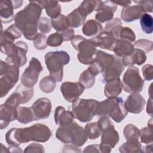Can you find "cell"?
<instances>
[{
	"label": "cell",
	"mask_w": 153,
	"mask_h": 153,
	"mask_svg": "<svg viewBox=\"0 0 153 153\" xmlns=\"http://www.w3.org/2000/svg\"><path fill=\"white\" fill-rule=\"evenodd\" d=\"M51 26L57 32H62L69 28V23L67 17L60 14L57 17L52 19L51 20Z\"/></svg>",
	"instance_id": "cell-35"
},
{
	"label": "cell",
	"mask_w": 153,
	"mask_h": 153,
	"mask_svg": "<svg viewBox=\"0 0 153 153\" xmlns=\"http://www.w3.org/2000/svg\"><path fill=\"white\" fill-rule=\"evenodd\" d=\"M27 48L28 47L26 42L20 41L15 44L1 47V51L7 55L5 62L19 68L27 62L26 53Z\"/></svg>",
	"instance_id": "cell-6"
},
{
	"label": "cell",
	"mask_w": 153,
	"mask_h": 153,
	"mask_svg": "<svg viewBox=\"0 0 153 153\" xmlns=\"http://www.w3.org/2000/svg\"><path fill=\"white\" fill-rule=\"evenodd\" d=\"M42 8H45L47 15L52 19L57 17L61 12V6L59 2L55 1H35Z\"/></svg>",
	"instance_id": "cell-26"
},
{
	"label": "cell",
	"mask_w": 153,
	"mask_h": 153,
	"mask_svg": "<svg viewBox=\"0 0 153 153\" xmlns=\"http://www.w3.org/2000/svg\"><path fill=\"white\" fill-rule=\"evenodd\" d=\"M128 111L121 97H109L99 102L96 115L111 117L116 123L121 122L127 116Z\"/></svg>",
	"instance_id": "cell-3"
},
{
	"label": "cell",
	"mask_w": 153,
	"mask_h": 153,
	"mask_svg": "<svg viewBox=\"0 0 153 153\" xmlns=\"http://www.w3.org/2000/svg\"><path fill=\"white\" fill-rule=\"evenodd\" d=\"M25 152H45L44 147L39 143H33L28 145L24 151Z\"/></svg>",
	"instance_id": "cell-46"
},
{
	"label": "cell",
	"mask_w": 153,
	"mask_h": 153,
	"mask_svg": "<svg viewBox=\"0 0 153 153\" xmlns=\"http://www.w3.org/2000/svg\"><path fill=\"white\" fill-rule=\"evenodd\" d=\"M17 120L22 124H27L32 121H35L31 107H18Z\"/></svg>",
	"instance_id": "cell-31"
},
{
	"label": "cell",
	"mask_w": 153,
	"mask_h": 153,
	"mask_svg": "<svg viewBox=\"0 0 153 153\" xmlns=\"http://www.w3.org/2000/svg\"><path fill=\"white\" fill-rule=\"evenodd\" d=\"M115 4L120 5L121 6L127 7L131 4V1H124V0H120V1H112Z\"/></svg>",
	"instance_id": "cell-52"
},
{
	"label": "cell",
	"mask_w": 153,
	"mask_h": 153,
	"mask_svg": "<svg viewBox=\"0 0 153 153\" xmlns=\"http://www.w3.org/2000/svg\"><path fill=\"white\" fill-rule=\"evenodd\" d=\"M118 150L121 153L142 152V145L139 140L127 141L123 143Z\"/></svg>",
	"instance_id": "cell-33"
},
{
	"label": "cell",
	"mask_w": 153,
	"mask_h": 153,
	"mask_svg": "<svg viewBox=\"0 0 153 153\" xmlns=\"http://www.w3.org/2000/svg\"><path fill=\"white\" fill-rule=\"evenodd\" d=\"M63 36L64 41H68L72 39L74 35V30L72 29L68 28L63 31L60 32Z\"/></svg>",
	"instance_id": "cell-48"
},
{
	"label": "cell",
	"mask_w": 153,
	"mask_h": 153,
	"mask_svg": "<svg viewBox=\"0 0 153 153\" xmlns=\"http://www.w3.org/2000/svg\"><path fill=\"white\" fill-rule=\"evenodd\" d=\"M74 115L72 112L66 111L63 106H57L55 109L54 121L56 124L60 126L71 124L74 122Z\"/></svg>",
	"instance_id": "cell-23"
},
{
	"label": "cell",
	"mask_w": 153,
	"mask_h": 153,
	"mask_svg": "<svg viewBox=\"0 0 153 153\" xmlns=\"http://www.w3.org/2000/svg\"><path fill=\"white\" fill-rule=\"evenodd\" d=\"M85 88L76 82H65L60 86V91L63 97L69 102H74L82 94Z\"/></svg>",
	"instance_id": "cell-13"
},
{
	"label": "cell",
	"mask_w": 153,
	"mask_h": 153,
	"mask_svg": "<svg viewBox=\"0 0 153 153\" xmlns=\"http://www.w3.org/2000/svg\"><path fill=\"white\" fill-rule=\"evenodd\" d=\"M117 25H122L121 21L119 18H115L113 20H111L109 22L107 23L105 25V31H109L112 27H114Z\"/></svg>",
	"instance_id": "cell-49"
},
{
	"label": "cell",
	"mask_w": 153,
	"mask_h": 153,
	"mask_svg": "<svg viewBox=\"0 0 153 153\" xmlns=\"http://www.w3.org/2000/svg\"><path fill=\"white\" fill-rule=\"evenodd\" d=\"M87 16V14L78 7L66 16L69 26L74 28L79 27L84 23Z\"/></svg>",
	"instance_id": "cell-28"
},
{
	"label": "cell",
	"mask_w": 153,
	"mask_h": 153,
	"mask_svg": "<svg viewBox=\"0 0 153 153\" xmlns=\"http://www.w3.org/2000/svg\"><path fill=\"white\" fill-rule=\"evenodd\" d=\"M47 38L45 35L43 33H38L33 40L34 47L36 50H38L45 49L47 46Z\"/></svg>",
	"instance_id": "cell-42"
},
{
	"label": "cell",
	"mask_w": 153,
	"mask_h": 153,
	"mask_svg": "<svg viewBox=\"0 0 153 153\" xmlns=\"http://www.w3.org/2000/svg\"><path fill=\"white\" fill-rule=\"evenodd\" d=\"M87 135L85 129L74 122V127L71 134V143L76 146H82L87 140Z\"/></svg>",
	"instance_id": "cell-27"
},
{
	"label": "cell",
	"mask_w": 153,
	"mask_h": 153,
	"mask_svg": "<svg viewBox=\"0 0 153 153\" xmlns=\"http://www.w3.org/2000/svg\"><path fill=\"white\" fill-rule=\"evenodd\" d=\"M23 1L4 0L0 3V17L2 23H10L15 18L14 9L22 6Z\"/></svg>",
	"instance_id": "cell-15"
},
{
	"label": "cell",
	"mask_w": 153,
	"mask_h": 153,
	"mask_svg": "<svg viewBox=\"0 0 153 153\" xmlns=\"http://www.w3.org/2000/svg\"><path fill=\"white\" fill-rule=\"evenodd\" d=\"M118 133L115 130L114 124L102 131L100 149L101 152H110L119 141Z\"/></svg>",
	"instance_id": "cell-12"
},
{
	"label": "cell",
	"mask_w": 153,
	"mask_h": 153,
	"mask_svg": "<svg viewBox=\"0 0 153 153\" xmlns=\"http://www.w3.org/2000/svg\"><path fill=\"white\" fill-rule=\"evenodd\" d=\"M118 39L127 41L130 42H134L136 39V36L132 29L128 27H121L118 35Z\"/></svg>",
	"instance_id": "cell-39"
},
{
	"label": "cell",
	"mask_w": 153,
	"mask_h": 153,
	"mask_svg": "<svg viewBox=\"0 0 153 153\" xmlns=\"http://www.w3.org/2000/svg\"><path fill=\"white\" fill-rule=\"evenodd\" d=\"M146 56L142 50L134 48L133 53L126 57H123L122 62L125 66H133L134 65H141L145 62Z\"/></svg>",
	"instance_id": "cell-24"
},
{
	"label": "cell",
	"mask_w": 153,
	"mask_h": 153,
	"mask_svg": "<svg viewBox=\"0 0 153 153\" xmlns=\"http://www.w3.org/2000/svg\"><path fill=\"white\" fill-rule=\"evenodd\" d=\"M133 46L135 48L142 50L145 53H149L152 50L153 44L151 41L147 39H139L134 43Z\"/></svg>",
	"instance_id": "cell-43"
},
{
	"label": "cell",
	"mask_w": 153,
	"mask_h": 153,
	"mask_svg": "<svg viewBox=\"0 0 153 153\" xmlns=\"http://www.w3.org/2000/svg\"><path fill=\"white\" fill-rule=\"evenodd\" d=\"M83 152H101L100 145L97 144L88 145L84 148Z\"/></svg>",
	"instance_id": "cell-50"
},
{
	"label": "cell",
	"mask_w": 153,
	"mask_h": 153,
	"mask_svg": "<svg viewBox=\"0 0 153 153\" xmlns=\"http://www.w3.org/2000/svg\"><path fill=\"white\" fill-rule=\"evenodd\" d=\"M143 78L146 81H151L153 78V66L151 64L145 65L142 69Z\"/></svg>",
	"instance_id": "cell-45"
},
{
	"label": "cell",
	"mask_w": 153,
	"mask_h": 153,
	"mask_svg": "<svg viewBox=\"0 0 153 153\" xmlns=\"http://www.w3.org/2000/svg\"><path fill=\"white\" fill-rule=\"evenodd\" d=\"M63 152H81V150L78 149L76 146L75 145H65L63 146V149L62 151Z\"/></svg>",
	"instance_id": "cell-51"
},
{
	"label": "cell",
	"mask_w": 153,
	"mask_h": 153,
	"mask_svg": "<svg viewBox=\"0 0 153 153\" xmlns=\"http://www.w3.org/2000/svg\"><path fill=\"white\" fill-rule=\"evenodd\" d=\"M19 68L1 60L0 96L3 97L14 87L19 80Z\"/></svg>",
	"instance_id": "cell-8"
},
{
	"label": "cell",
	"mask_w": 153,
	"mask_h": 153,
	"mask_svg": "<svg viewBox=\"0 0 153 153\" xmlns=\"http://www.w3.org/2000/svg\"><path fill=\"white\" fill-rule=\"evenodd\" d=\"M33 93L32 87H26L22 84H19L17 87L15 92L11 94L4 103L17 108L19 105L29 102L32 98Z\"/></svg>",
	"instance_id": "cell-11"
},
{
	"label": "cell",
	"mask_w": 153,
	"mask_h": 153,
	"mask_svg": "<svg viewBox=\"0 0 153 153\" xmlns=\"http://www.w3.org/2000/svg\"><path fill=\"white\" fill-rule=\"evenodd\" d=\"M122 91V85L120 78L109 81L104 88V94L108 98L117 97Z\"/></svg>",
	"instance_id": "cell-29"
},
{
	"label": "cell",
	"mask_w": 153,
	"mask_h": 153,
	"mask_svg": "<svg viewBox=\"0 0 153 153\" xmlns=\"http://www.w3.org/2000/svg\"><path fill=\"white\" fill-rule=\"evenodd\" d=\"M42 9L35 1H30L29 4L15 16V24L27 40H33L38 35V24Z\"/></svg>",
	"instance_id": "cell-2"
},
{
	"label": "cell",
	"mask_w": 153,
	"mask_h": 153,
	"mask_svg": "<svg viewBox=\"0 0 153 153\" xmlns=\"http://www.w3.org/2000/svg\"><path fill=\"white\" fill-rule=\"evenodd\" d=\"M134 50L133 45L127 41L121 39H117L113 46L112 51L118 57H124L130 55Z\"/></svg>",
	"instance_id": "cell-22"
},
{
	"label": "cell",
	"mask_w": 153,
	"mask_h": 153,
	"mask_svg": "<svg viewBox=\"0 0 153 153\" xmlns=\"http://www.w3.org/2000/svg\"><path fill=\"white\" fill-rule=\"evenodd\" d=\"M103 29L102 25L96 20L91 19L85 23L82 26V33L87 36H91L100 34Z\"/></svg>",
	"instance_id": "cell-30"
},
{
	"label": "cell",
	"mask_w": 153,
	"mask_h": 153,
	"mask_svg": "<svg viewBox=\"0 0 153 153\" xmlns=\"http://www.w3.org/2000/svg\"><path fill=\"white\" fill-rule=\"evenodd\" d=\"M148 126L149 127L152 128V118H151L149 120V121H148Z\"/></svg>",
	"instance_id": "cell-55"
},
{
	"label": "cell",
	"mask_w": 153,
	"mask_h": 153,
	"mask_svg": "<svg viewBox=\"0 0 153 153\" xmlns=\"http://www.w3.org/2000/svg\"><path fill=\"white\" fill-rule=\"evenodd\" d=\"M99 102L95 99H78L72 102L74 117L82 123L90 121L96 115Z\"/></svg>",
	"instance_id": "cell-7"
},
{
	"label": "cell",
	"mask_w": 153,
	"mask_h": 153,
	"mask_svg": "<svg viewBox=\"0 0 153 153\" xmlns=\"http://www.w3.org/2000/svg\"><path fill=\"white\" fill-rule=\"evenodd\" d=\"M117 39L111 32L105 30L101 32L97 36L90 39L96 47H100L111 51H112Z\"/></svg>",
	"instance_id": "cell-18"
},
{
	"label": "cell",
	"mask_w": 153,
	"mask_h": 153,
	"mask_svg": "<svg viewBox=\"0 0 153 153\" xmlns=\"http://www.w3.org/2000/svg\"><path fill=\"white\" fill-rule=\"evenodd\" d=\"M85 131L90 139L93 140L98 138L102 134V131L100 129L97 123H91L85 126Z\"/></svg>",
	"instance_id": "cell-38"
},
{
	"label": "cell",
	"mask_w": 153,
	"mask_h": 153,
	"mask_svg": "<svg viewBox=\"0 0 153 153\" xmlns=\"http://www.w3.org/2000/svg\"><path fill=\"white\" fill-rule=\"evenodd\" d=\"M143 13L141 7L139 5L124 7L121 10V17L126 22H131L138 20Z\"/></svg>",
	"instance_id": "cell-25"
},
{
	"label": "cell",
	"mask_w": 153,
	"mask_h": 153,
	"mask_svg": "<svg viewBox=\"0 0 153 153\" xmlns=\"http://www.w3.org/2000/svg\"><path fill=\"white\" fill-rule=\"evenodd\" d=\"M51 136V131L47 126L35 124L25 128H11L5 134V140L9 145L19 146L30 141L45 142Z\"/></svg>",
	"instance_id": "cell-1"
},
{
	"label": "cell",
	"mask_w": 153,
	"mask_h": 153,
	"mask_svg": "<svg viewBox=\"0 0 153 153\" xmlns=\"http://www.w3.org/2000/svg\"><path fill=\"white\" fill-rule=\"evenodd\" d=\"M122 88L129 93L140 92L144 85V81L140 75L139 69L134 66L129 67L125 72L121 82Z\"/></svg>",
	"instance_id": "cell-9"
},
{
	"label": "cell",
	"mask_w": 153,
	"mask_h": 153,
	"mask_svg": "<svg viewBox=\"0 0 153 153\" xmlns=\"http://www.w3.org/2000/svg\"><path fill=\"white\" fill-rule=\"evenodd\" d=\"M17 108L5 104L1 105L0 112V128L1 130L6 128L9 123L17 120Z\"/></svg>",
	"instance_id": "cell-19"
},
{
	"label": "cell",
	"mask_w": 153,
	"mask_h": 153,
	"mask_svg": "<svg viewBox=\"0 0 153 153\" xmlns=\"http://www.w3.org/2000/svg\"><path fill=\"white\" fill-rule=\"evenodd\" d=\"M117 6L112 1H103V5L95 15V19L100 23H104L113 19Z\"/></svg>",
	"instance_id": "cell-20"
},
{
	"label": "cell",
	"mask_w": 153,
	"mask_h": 153,
	"mask_svg": "<svg viewBox=\"0 0 153 153\" xmlns=\"http://www.w3.org/2000/svg\"><path fill=\"white\" fill-rule=\"evenodd\" d=\"M1 47L14 44L15 39L20 38L22 33L16 24L11 25L4 32L1 31Z\"/></svg>",
	"instance_id": "cell-21"
},
{
	"label": "cell",
	"mask_w": 153,
	"mask_h": 153,
	"mask_svg": "<svg viewBox=\"0 0 153 153\" xmlns=\"http://www.w3.org/2000/svg\"><path fill=\"white\" fill-rule=\"evenodd\" d=\"M142 143L145 144L152 143V128L149 127L141 128L140 130V137Z\"/></svg>",
	"instance_id": "cell-41"
},
{
	"label": "cell",
	"mask_w": 153,
	"mask_h": 153,
	"mask_svg": "<svg viewBox=\"0 0 153 153\" xmlns=\"http://www.w3.org/2000/svg\"><path fill=\"white\" fill-rule=\"evenodd\" d=\"M8 151L10 152H22L23 151L21 149L19 146H14V145H10L8 147Z\"/></svg>",
	"instance_id": "cell-54"
},
{
	"label": "cell",
	"mask_w": 153,
	"mask_h": 153,
	"mask_svg": "<svg viewBox=\"0 0 153 153\" xmlns=\"http://www.w3.org/2000/svg\"><path fill=\"white\" fill-rule=\"evenodd\" d=\"M145 100L143 97L138 93H131L124 102L127 111L132 114H139L144 108Z\"/></svg>",
	"instance_id": "cell-17"
},
{
	"label": "cell",
	"mask_w": 153,
	"mask_h": 153,
	"mask_svg": "<svg viewBox=\"0 0 153 153\" xmlns=\"http://www.w3.org/2000/svg\"><path fill=\"white\" fill-rule=\"evenodd\" d=\"M31 109L34 115L35 121L48 118L51 110V101L47 97L39 98L33 103Z\"/></svg>",
	"instance_id": "cell-16"
},
{
	"label": "cell",
	"mask_w": 153,
	"mask_h": 153,
	"mask_svg": "<svg viewBox=\"0 0 153 153\" xmlns=\"http://www.w3.org/2000/svg\"><path fill=\"white\" fill-rule=\"evenodd\" d=\"M44 59L50 76L53 78L56 81H62L63 66L69 62V55L65 51H50L45 55Z\"/></svg>",
	"instance_id": "cell-4"
},
{
	"label": "cell",
	"mask_w": 153,
	"mask_h": 153,
	"mask_svg": "<svg viewBox=\"0 0 153 153\" xmlns=\"http://www.w3.org/2000/svg\"><path fill=\"white\" fill-rule=\"evenodd\" d=\"M123 134L127 141L139 140L140 137V130L133 124L126 125L123 130Z\"/></svg>",
	"instance_id": "cell-34"
},
{
	"label": "cell",
	"mask_w": 153,
	"mask_h": 153,
	"mask_svg": "<svg viewBox=\"0 0 153 153\" xmlns=\"http://www.w3.org/2000/svg\"><path fill=\"white\" fill-rule=\"evenodd\" d=\"M95 75L87 68L80 75L79 82L81 83L85 88L92 87L95 83Z\"/></svg>",
	"instance_id": "cell-32"
},
{
	"label": "cell",
	"mask_w": 153,
	"mask_h": 153,
	"mask_svg": "<svg viewBox=\"0 0 153 153\" xmlns=\"http://www.w3.org/2000/svg\"><path fill=\"white\" fill-rule=\"evenodd\" d=\"M141 7L143 13L152 11V2L151 1H134Z\"/></svg>",
	"instance_id": "cell-47"
},
{
	"label": "cell",
	"mask_w": 153,
	"mask_h": 153,
	"mask_svg": "<svg viewBox=\"0 0 153 153\" xmlns=\"http://www.w3.org/2000/svg\"><path fill=\"white\" fill-rule=\"evenodd\" d=\"M142 30L146 34H151L153 32V19L148 13H143L140 19Z\"/></svg>",
	"instance_id": "cell-36"
},
{
	"label": "cell",
	"mask_w": 153,
	"mask_h": 153,
	"mask_svg": "<svg viewBox=\"0 0 153 153\" xmlns=\"http://www.w3.org/2000/svg\"><path fill=\"white\" fill-rule=\"evenodd\" d=\"M71 42L74 48L78 51L77 57L80 63L84 65L94 63L97 50L90 39H86L81 35H75Z\"/></svg>",
	"instance_id": "cell-5"
},
{
	"label": "cell",
	"mask_w": 153,
	"mask_h": 153,
	"mask_svg": "<svg viewBox=\"0 0 153 153\" xmlns=\"http://www.w3.org/2000/svg\"><path fill=\"white\" fill-rule=\"evenodd\" d=\"M125 67L122 59L115 55L114 60L102 71L103 82H107L109 81L119 78Z\"/></svg>",
	"instance_id": "cell-14"
},
{
	"label": "cell",
	"mask_w": 153,
	"mask_h": 153,
	"mask_svg": "<svg viewBox=\"0 0 153 153\" xmlns=\"http://www.w3.org/2000/svg\"><path fill=\"white\" fill-rule=\"evenodd\" d=\"M146 112L151 116L152 115V97H150L148 99L147 106H146Z\"/></svg>",
	"instance_id": "cell-53"
},
{
	"label": "cell",
	"mask_w": 153,
	"mask_h": 153,
	"mask_svg": "<svg viewBox=\"0 0 153 153\" xmlns=\"http://www.w3.org/2000/svg\"><path fill=\"white\" fill-rule=\"evenodd\" d=\"M56 80L50 76H46L41 79L39 86L41 91L45 93L53 91L56 87Z\"/></svg>",
	"instance_id": "cell-37"
},
{
	"label": "cell",
	"mask_w": 153,
	"mask_h": 153,
	"mask_svg": "<svg viewBox=\"0 0 153 153\" xmlns=\"http://www.w3.org/2000/svg\"><path fill=\"white\" fill-rule=\"evenodd\" d=\"M43 70L41 62L35 57H32L29 65L21 76L22 84L27 87H32L38 81L39 75Z\"/></svg>",
	"instance_id": "cell-10"
},
{
	"label": "cell",
	"mask_w": 153,
	"mask_h": 153,
	"mask_svg": "<svg viewBox=\"0 0 153 153\" xmlns=\"http://www.w3.org/2000/svg\"><path fill=\"white\" fill-rule=\"evenodd\" d=\"M38 29L42 33L50 32L51 29V24L50 19L45 17L40 18L38 24Z\"/></svg>",
	"instance_id": "cell-44"
},
{
	"label": "cell",
	"mask_w": 153,
	"mask_h": 153,
	"mask_svg": "<svg viewBox=\"0 0 153 153\" xmlns=\"http://www.w3.org/2000/svg\"><path fill=\"white\" fill-rule=\"evenodd\" d=\"M64 41L63 36L60 32L50 35L47 40V45L50 47H59Z\"/></svg>",
	"instance_id": "cell-40"
}]
</instances>
